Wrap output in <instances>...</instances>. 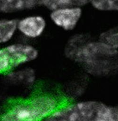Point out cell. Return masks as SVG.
<instances>
[{
    "label": "cell",
    "mask_w": 118,
    "mask_h": 121,
    "mask_svg": "<svg viewBox=\"0 0 118 121\" xmlns=\"http://www.w3.org/2000/svg\"><path fill=\"white\" fill-rule=\"evenodd\" d=\"M64 54L91 75L103 77L118 73V50L85 35H72L65 45Z\"/></svg>",
    "instance_id": "6da1fadb"
},
{
    "label": "cell",
    "mask_w": 118,
    "mask_h": 121,
    "mask_svg": "<svg viewBox=\"0 0 118 121\" xmlns=\"http://www.w3.org/2000/svg\"><path fill=\"white\" fill-rule=\"evenodd\" d=\"M43 121H118V110L116 105L84 99L60 104Z\"/></svg>",
    "instance_id": "7a4b0ae2"
},
{
    "label": "cell",
    "mask_w": 118,
    "mask_h": 121,
    "mask_svg": "<svg viewBox=\"0 0 118 121\" xmlns=\"http://www.w3.org/2000/svg\"><path fill=\"white\" fill-rule=\"evenodd\" d=\"M57 98L39 94L12 103L2 111L0 121H43L60 105Z\"/></svg>",
    "instance_id": "3957f363"
},
{
    "label": "cell",
    "mask_w": 118,
    "mask_h": 121,
    "mask_svg": "<svg viewBox=\"0 0 118 121\" xmlns=\"http://www.w3.org/2000/svg\"><path fill=\"white\" fill-rule=\"evenodd\" d=\"M39 51L34 45L23 42L8 43L0 47V74L9 73L36 60Z\"/></svg>",
    "instance_id": "277c9868"
},
{
    "label": "cell",
    "mask_w": 118,
    "mask_h": 121,
    "mask_svg": "<svg viewBox=\"0 0 118 121\" xmlns=\"http://www.w3.org/2000/svg\"><path fill=\"white\" fill-rule=\"evenodd\" d=\"M81 8L60 7L50 11L49 17L52 24L65 32L73 31L82 16Z\"/></svg>",
    "instance_id": "5b68a950"
},
{
    "label": "cell",
    "mask_w": 118,
    "mask_h": 121,
    "mask_svg": "<svg viewBox=\"0 0 118 121\" xmlns=\"http://www.w3.org/2000/svg\"><path fill=\"white\" fill-rule=\"evenodd\" d=\"M47 25V21L44 16L29 15L18 19L17 30L18 32L24 38L35 40L44 34Z\"/></svg>",
    "instance_id": "8992f818"
},
{
    "label": "cell",
    "mask_w": 118,
    "mask_h": 121,
    "mask_svg": "<svg viewBox=\"0 0 118 121\" xmlns=\"http://www.w3.org/2000/svg\"><path fill=\"white\" fill-rule=\"evenodd\" d=\"M51 0H0V14L10 15L39 7L48 9Z\"/></svg>",
    "instance_id": "52a82bcc"
},
{
    "label": "cell",
    "mask_w": 118,
    "mask_h": 121,
    "mask_svg": "<svg viewBox=\"0 0 118 121\" xmlns=\"http://www.w3.org/2000/svg\"><path fill=\"white\" fill-rule=\"evenodd\" d=\"M18 19L13 17L0 18V45L9 43L16 35Z\"/></svg>",
    "instance_id": "ba28073f"
},
{
    "label": "cell",
    "mask_w": 118,
    "mask_h": 121,
    "mask_svg": "<svg viewBox=\"0 0 118 121\" xmlns=\"http://www.w3.org/2000/svg\"><path fill=\"white\" fill-rule=\"evenodd\" d=\"M95 9L104 12L118 11V0H90Z\"/></svg>",
    "instance_id": "9c48e42d"
},
{
    "label": "cell",
    "mask_w": 118,
    "mask_h": 121,
    "mask_svg": "<svg viewBox=\"0 0 118 121\" xmlns=\"http://www.w3.org/2000/svg\"><path fill=\"white\" fill-rule=\"evenodd\" d=\"M99 40L118 50V26L103 32Z\"/></svg>",
    "instance_id": "30bf717a"
},
{
    "label": "cell",
    "mask_w": 118,
    "mask_h": 121,
    "mask_svg": "<svg viewBox=\"0 0 118 121\" xmlns=\"http://www.w3.org/2000/svg\"><path fill=\"white\" fill-rule=\"evenodd\" d=\"M90 0H51L49 11L60 7H76L82 8L90 3Z\"/></svg>",
    "instance_id": "8fae6325"
},
{
    "label": "cell",
    "mask_w": 118,
    "mask_h": 121,
    "mask_svg": "<svg viewBox=\"0 0 118 121\" xmlns=\"http://www.w3.org/2000/svg\"><path fill=\"white\" fill-rule=\"evenodd\" d=\"M2 109H1V107H0V117H1V114H2Z\"/></svg>",
    "instance_id": "7c38bea8"
}]
</instances>
